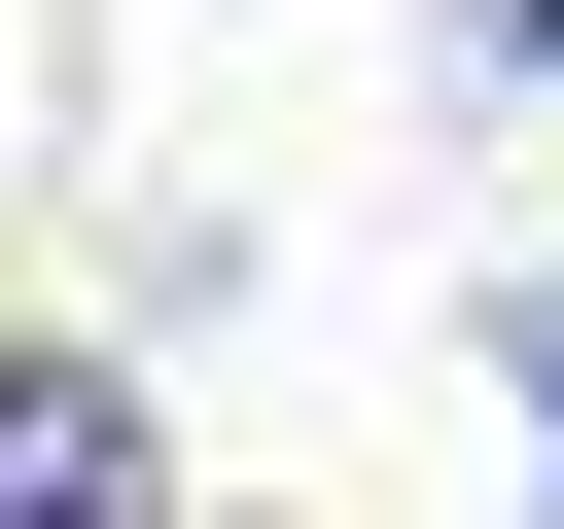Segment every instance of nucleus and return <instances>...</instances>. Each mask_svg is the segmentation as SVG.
<instances>
[{"label": "nucleus", "instance_id": "f257e3e1", "mask_svg": "<svg viewBox=\"0 0 564 529\" xmlns=\"http://www.w3.org/2000/svg\"><path fill=\"white\" fill-rule=\"evenodd\" d=\"M0 529H141V388L106 353H0Z\"/></svg>", "mask_w": 564, "mask_h": 529}, {"label": "nucleus", "instance_id": "f03ea898", "mask_svg": "<svg viewBox=\"0 0 564 529\" xmlns=\"http://www.w3.org/2000/svg\"><path fill=\"white\" fill-rule=\"evenodd\" d=\"M494 388H529V458H564V282H494Z\"/></svg>", "mask_w": 564, "mask_h": 529}]
</instances>
